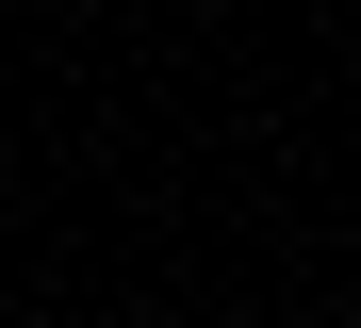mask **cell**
Wrapping results in <instances>:
<instances>
[{
  "instance_id": "6da1fadb",
  "label": "cell",
  "mask_w": 361,
  "mask_h": 328,
  "mask_svg": "<svg viewBox=\"0 0 361 328\" xmlns=\"http://www.w3.org/2000/svg\"><path fill=\"white\" fill-rule=\"evenodd\" d=\"M345 328H361V312H345Z\"/></svg>"
}]
</instances>
